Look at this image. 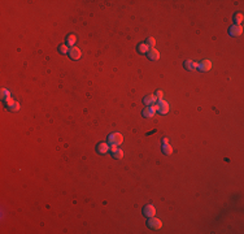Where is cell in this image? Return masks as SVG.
<instances>
[{"mask_svg": "<svg viewBox=\"0 0 244 234\" xmlns=\"http://www.w3.org/2000/svg\"><path fill=\"white\" fill-rule=\"evenodd\" d=\"M153 107H154V109H156V112H160L161 115H166V113L169 112V104L164 100V99H160L157 104H153Z\"/></svg>", "mask_w": 244, "mask_h": 234, "instance_id": "1", "label": "cell"}, {"mask_svg": "<svg viewBox=\"0 0 244 234\" xmlns=\"http://www.w3.org/2000/svg\"><path fill=\"white\" fill-rule=\"evenodd\" d=\"M108 141H109L110 144L118 146V144H121L122 142H124V137H122V134H120V133H112V134L108 137Z\"/></svg>", "mask_w": 244, "mask_h": 234, "instance_id": "2", "label": "cell"}, {"mask_svg": "<svg viewBox=\"0 0 244 234\" xmlns=\"http://www.w3.org/2000/svg\"><path fill=\"white\" fill-rule=\"evenodd\" d=\"M148 228L149 229H160L161 226H162V221L160 220V219H156V217H149L148 220Z\"/></svg>", "mask_w": 244, "mask_h": 234, "instance_id": "3", "label": "cell"}, {"mask_svg": "<svg viewBox=\"0 0 244 234\" xmlns=\"http://www.w3.org/2000/svg\"><path fill=\"white\" fill-rule=\"evenodd\" d=\"M229 34L231 37H239V35H241L243 34V27H241V25H233L229 29Z\"/></svg>", "mask_w": 244, "mask_h": 234, "instance_id": "4", "label": "cell"}, {"mask_svg": "<svg viewBox=\"0 0 244 234\" xmlns=\"http://www.w3.org/2000/svg\"><path fill=\"white\" fill-rule=\"evenodd\" d=\"M69 56H70L72 60H79L82 56V52L79 48L77 47H72L70 50H69Z\"/></svg>", "mask_w": 244, "mask_h": 234, "instance_id": "5", "label": "cell"}, {"mask_svg": "<svg viewBox=\"0 0 244 234\" xmlns=\"http://www.w3.org/2000/svg\"><path fill=\"white\" fill-rule=\"evenodd\" d=\"M143 215L147 217H153L156 215V208L152 204H148V206H146L143 208Z\"/></svg>", "mask_w": 244, "mask_h": 234, "instance_id": "6", "label": "cell"}, {"mask_svg": "<svg viewBox=\"0 0 244 234\" xmlns=\"http://www.w3.org/2000/svg\"><path fill=\"white\" fill-rule=\"evenodd\" d=\"M109 150H110V146H109V144H107V143H104V142L99 143L98 147H96V151H98L100 155H105V154H107Z\"/></svg>", "mask_w": 244, "mask_h": 234, "instance_id": "7", "label": "cell"}, {"mask_svg": "<svg viewBox=\"0 0 244 234\" xmlns=\"http://www.w3.org/2000/svg\"><path fill=\"white\" fill-rule=\"evenodd\" d=\"M147 54H148V59H149V60H154V61H156V60L160 59V52H158L154 47L149 48Z\"/></svg>", "mask_w": 244, "mask_h": 234, "instance_id": "8", "label": "cell"}, {"mask_svg": "<svg viewBox=\"0 0 244 234\" xmlns=\"http://www.w3.org/2000/svg\"><path fill=\"white\" fill-rule=\"evenodd\" d=\"M157 100H158L157 96L153 95V94H149V95H147L146 98L143 99L144 104H147V105H153V104H156V102H157Z\"/></svg>", "mask_w": 244, "mask_h": 234, "instance_id": "9", "label": "cell"}, {"mask_svg": "<svg viewBox=\"0 0 244 234\" xmlns=\"http://www.w3.org/2000/svg\"><path fill=\"white\" fill-rule=\"evenodd\" d=\"M154 115H156V109H154V107L152 105V107H147L143 109V116L146 117V119H151V117H154Z\"/></svg>", "mask_w": 244, "mask_h": 234, "instance_id": "10", "label": "cell"}, {"mask_svg": "<svg viewBox=\"0 0 244 234\" xmlns=\"http://www.w3.org/2000/svg\"><path fill=\"white\" fill-rule=\"evenodd\" d=\"M197 68H199L201 72H208V70H211V68H212V62L209 61V60H203V61L199 64Z\"/></svg>", "mask_w": 244, "mask_h": 234, "instance_id": "11", "label": "cell"}, {"mask_svg": "<svg viewBox=\"0 0 244 234\" xmlns=\"http://www.w3.org/2000/svg\"><path fill=\"white\" fill-rule=\"evenodd\" d=\"M183 66H185V69H187V70H195V69L199 66V62H194V61H191V60H187V61H185Z\"/></svg>", "mask_w": 244, "mask_h": 234, "instance_id": "12", "label": "cell"}, {"mask_svg": "<svg viewBox=\"0 0 244 234\" xmlns=\"http://www.w3.org/2000/svg\"><path fill=\"white\" fill-rule=\"evenodd\" d=\"M76 40H77V38H76V35H74V34L68 35V37H66V46H72V47H74V44H76Z\"/></svg>", "mask_w": 244, "mask_h": 234, "instance_id": "13", "label": "cell"}, {"mask_svg": "<svg viewBox=\"0 0 244 234\" xmlns=\"http://www.w3.org/2000/svg\"><path fill=\"white\" fill-rule=\"evenodd\" d=\"M149 50V47L146 44V43H140V44L138 46V52L139 54H147Z\"/></svg>", "mask_w": 244, "mask_h": 234, "instance_id": "14", "label": "cell"}, {"mask_svg": "<svg viewBox=\"0 0 244 234\" xmlns=\"http://www.w3.org/2000/svg\"><path fill=\"white\" fill-rule=\"evenodd\" d=\"M0 96H1V99H4V100H8V99H11V93H9L7 89H1V90H0Z\"/></svg>", "mask_w": 244, "mask_h": 234, "instance_id": "15", "label": "cell"}, {"mask_svg": "<svg viewBox=\"0 0 244 234\" xmlns=\"http://www.w3.org/2000/svg\"><path fill=\"white\" fill-rule=\"evenodd\" d=\"M162 152L165 154V155H171L173 154V147L170 146V144H162Z\"/></svg>", "mask_w": 244, "mask_h": 234, "instance_id": "16", "label": "cell"}, {"mask_svg": "<svg viewBox=\"0 0 244 234\" xmlns=\"http://www.w3.org/2000/svg\"><path fill=\"white\" fill-rule=\"evenodd\" d=\"M234 21H235V25H240L243 22V14L241 13H236L234 16Z\"/></svg>", "mask_w": 244, "mask_h": 234, "instance_id": "17", "label": "cell"}, {"mask_svg": "<svg viewBox=\"0 0 244 234\" xmlns=\"http://www.w3.org/2000/svg\"><path fill=\"white\" fill-rule=\"evenodd\" d=\"M113 156H114V159H122L124 158V151L122 150H116L114 152H113Z\"/></svg>", "mask_w": 244, "mask_h": 234, "instance_id": "18", "label": "cell"}, {"mask_svg": "<svg viewBox=\"0 0 244 234\" xmlns=\"http://www.w3.org/2000/svg\"><path fill=\"white\" fill-rule=\"evenodd\" d=\"M146 44L148 46V47H154V44H156V39H154V38H148V39H147V42H146Z\"/></svg>", "mask_w": 244, "mask_h": 234, "instance_id": "19", "label": "cell"}, {"mask_svg": "<svg viewBox=\"0 0 244 234\" xmlns=\"http://www.w3.org/2000/svg\"><path fill=\"white\" fill-rule=\"evenodd\" d=\"M20 108H21V105H20V103L18 102H14V104L12 105V107H9L8 109H11V111H13V112H17V111H20Z\"/></svg>", "mask_w": 244, "mask_h": 234, "instance_id": "20", "label": "cell"}, {"mask_svg": "<svg viewBox=\"0 0 244 234\" xmlns=\"http://www.w3.org/2000/svg\"><path fill=\"white\" fill-rule=\"evenodd\" d=\"M59 50H60V52H61V54H69V50H68V46L66 44H61L59 47Z\"/></svg>", "mask_w": 244, "mask_h": 234, "instance_id": "21", "label": "cell"}, {"mask_svg": "<svg viewBox=\"0 0 244 234\" xmlns=\"http://www.w3.org/2000/svg\"><path fill=\"white\" fill-rule=\"evenodd\" d=\"M13 104H14V100H13L12 98H11V99H8V100H5V105H7L8 108H9V107H12Z\"/></svg>", "mask_w": 244, "mask_h": 234, "instance_id": "22", "label": "cell"}, {"mask_svg": "<svg viewBox=\"0 0 244 234\" xmlns=\"http://www.w3.org/2000/svg\"><path fill=\"white\" fill-rule=\"evenodd\" d=\"M156 96H157V99L160 100V99H162V98H164V93H162L161 90H158L157 93H156Z\"/></svg>", "mask_w": 244, "mask_h": 234, "instance_id": "23", "label": "cell"}, {"mask_svg": "<svg viewBox=\"0 0 244 234\" xmlns=\"http://www.w3.org/2000/svg\"><path fill=\"white\" fill-rule=\"evenodd\" d=\"M116 150H118V148H117V146H116V144H110V151H112V154Z\"/></svg>", "mask_w": 244, "mask_h": 234, "instance_id": "24", "label": "cell"}, {"mask_svg": "<svg viewBox=\"0 0 244 234\" xmlns=\"http://www.w3.org/2000/svg\"><path fill=\"white\" fill-rule=\"evenodd\" d=\"M169 143V139L168 138H164L162 139V144H168Z\"/></svg>", "mask_w": 244, "mask_h": 234, "instance_id": "25", "label": "cell"}]
</instances>
